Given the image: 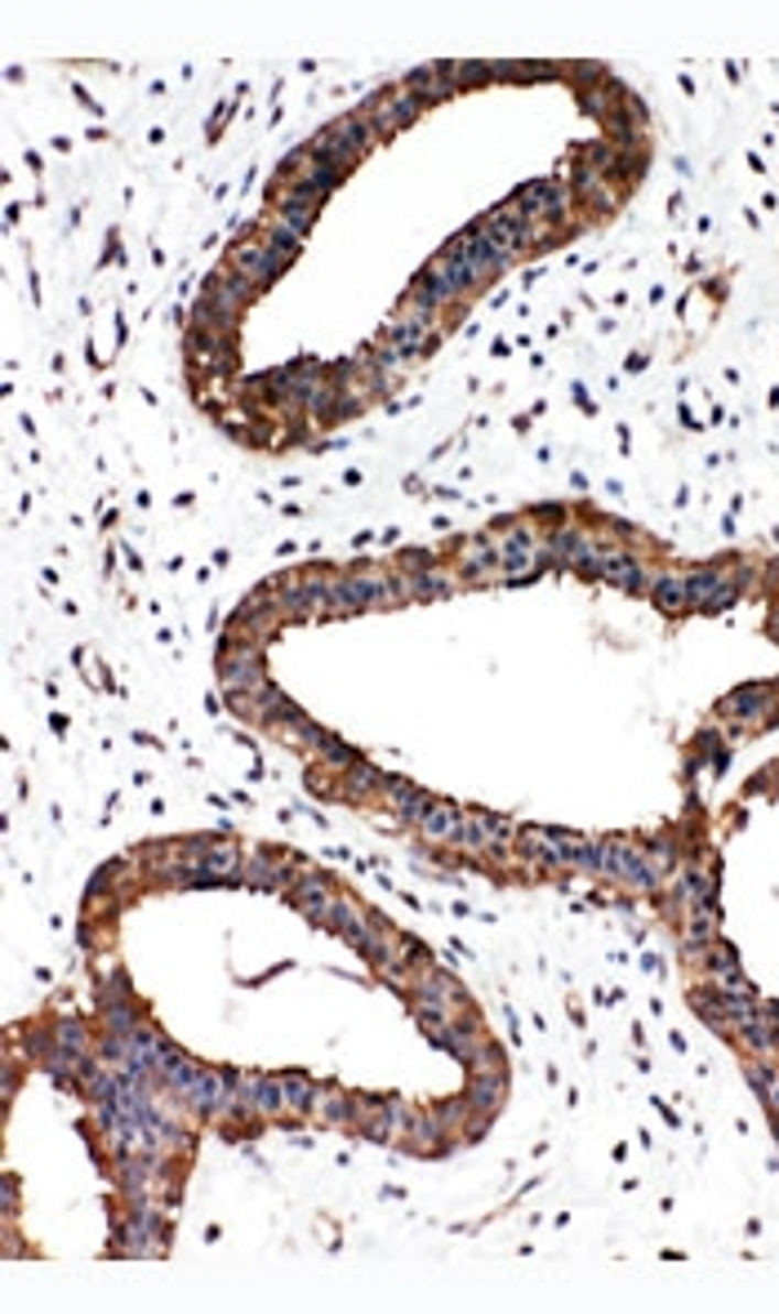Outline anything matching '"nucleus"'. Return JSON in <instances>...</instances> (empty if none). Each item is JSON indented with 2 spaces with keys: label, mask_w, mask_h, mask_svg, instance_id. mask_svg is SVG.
Here are the masks:
<instances>
[{
  "label": "nucleus",
  "mask_w": 779,
  "mask_h": 1314,
  "mask_svg": "<svg viewBox=\"0 0 779 1314\" xmlns=\"http://www.w3.org/2000/svg\"><path fill=\"white\" fill-rule=\"evenodd\" d=\"M375 139H379L375 121H370L366 112H357V117H344V121H334L329 130H321L307 148H312L316 161H334V165H344V170H348Z\"/></svg>",
  "instance_id": "nucleus-1"
},
{
  "label": "nucleus",
  "mask_w": 779,
  "mask_h": 1314,
  "mask_svg": "<svg viewBox=\"0 0 779 1314\" xmlns=\"http://www.w3.org/2000/svg\"><path fill=\"white\" fill-rule=\"evenodd\" d=\"M530 224H534V218H530V214H526V209L512 201V205H499V209H490V214L482 218V224H473V228H477V237H486V241H490L499 255H508V259H512L517 250H526V246H530Z\"/></svg>",
  "instance_id": "nucleus-2"
},
{
  "label": "nucleus",
  "mask_w": 779,
  "mask_h": 1314,
  "mask_svg": "<svg viewBox=\"0 0 779 1314\" xmlns=\"http://www.w3.org/2000/svg\"><path fill=\"white\" fill-rule=\"evenodd\" d=\"M290 263L281 259V255H272L268 246H263V237H250V241H237L232 250H228V272H237V277H246L255 290H268L281 272H285Z\"/></svg>",
  "instance_id": "nucleus-3"
},
{
  "label": "nucleus",
  "mask_w": 779,
  "mask_h": 1314,
  "mask_svg": "<svg viewBox=\"0 0 779 1314\" xmlns=\"http://www.w3.org/2000/svg\"><path fill=\"white\" fill-rule=\"evenodd\" d=\"M610 879L615 883H624L628 892H659V873H654V864H650V855H646V847H637V842H624V838H610Z\"/></svg>",
  "instance_id": "nucleus-4"
},
{
  "label": "nucleus",
  "mask_w": 779,
  "mask_h": 1314,
  "mask_svg": "<svg viewBox=\"0 0 779 1314\" xmlns=\"http://www.w3.org/2000/svg\"><path fill=\"white\" fill-rule=\"evenodd\" d=\"M539 539L530 526H512L504 539H499V575L504 580H534L539 575Z\"/></svg>",
  "instance_id": "nucleus-5"
},
{
  "label": "nucleus",
  "mask_w": 779,
  "mask_h": 1314,
  "mask_svg": "<svg viewBox=\"0 0 779 1314\" xmlns=\"http://www.w3.org/2000/svg\"><path fill=\"white\" fill-rule=\"evenodd\" d=\"M704 976H708L713 990H722V994H757L753 984H748V976H744V967H739V958H735V949L722 936L704 949Z\"/></svg>",
  "instance_id": "nucleus-6"
},
{
  "label": "nucleus",
  "mask_w": 779,
  "mask_h": 1314,
  "mask_svg": "<svg viewBox=\"0 0 779 1314\" xmlns=\"http://www.w3.org/2000/svg\"><path fill=\"white\" fill-rule=\"evenodd\" d=\"M597 580L624 589V593H650V580H646V567L637 562V553L628 549H602V567H597Z\"/></svg>",
  "instance_id": "nucleus-7"
},
{
  "label": "nucleus",
  "mask_w": 779,
  "mask_h": 1314,
  "mask_svg": "<svg viewBox=\"0 0 779 1314\" xmlns=\"http://www.w3.org/2000/svg\"><path fill=\"white\" fill-rule=\"evenodd\" d=\"M517 205L530 214V218H562L566 205H571V187H562L556 179H534L517 192Z\"/></svg>",
  "instance_id": "nucleus-8"
},
{
  "label": "nucleus",
  "mask_w": 779,
  "mask_h": 1314,
  "mask_svg": "<svg viewBox=\"0 0 779 1314\" xmlns=\"http://www.w3.org/2000/svg\"><path fill=\"white\" fill-rule=\"evenodd\" d=\"M686 593H691V606L717 615V611H726V606L739 597V584H731V580L717 575V571H691V575H686Z\"/></svg>",
  "instance_id": "nucleus-9"
},
{
  "label": "nucleus",
  "mask_w": 779,
  "mask_h": 1314,
  "mask_svg": "<svg viewBox=\"0 0 779 1314\" xmlns=\"http://www.w3.org/2000/svg\"><path fill=\"white\" fill-rule=\"evenodd\" d=\"M196 869H201V879L205 883H237L241 879V847L237 842H201V860H196Z\"/></svg>",
  "instance_id": "nucleus-10"
},
{
  "label": "nucleus",
  "mask_w": 779,
  "mask_h": 1314,
  "mask_svg": "<svg viewBox=\"0 0 779 1314\" xmlns=\"http://www.w3.org/2000/svg\"><path fill=\"white\" fill-rule=\"evenodd\" d=\"M228 1091H232V1083H228V1069H201V1078L192 1083V1091H187V1106L201 1114V1119H218L223 1114V1106H228Z\"/></svg>",
  "instance_id": "nucleus-11"
},
{
  "label": "nucleus",
  "mask_w": 779,
  "mask_h": 1314,
  "mask_svg": "<svg viewBox=\"0 0 779 1314\" xmlns=\"http://www.w3.org/2000/svg\"><path fill=\"white\" fill-rule=\"evenodd\" d=\"M312 923H321L325 927V918H329V905H334V887H329V879H321V873H299L294 879V887L285 892Z\"/></svg>",
  "instance_id": "nucleus-12"
},
{
  "label": "nucleus",
  "mask_w": 779,
  "mask_h": 1314,
  "mask_svg": "<svg viewBox=\"0 0 779 1314\" xmlns=\"http://www.w3.org/2000/svg\"><path fill=\"white\" fill-rule=\"evenodd\" d=\"M383 794H388L397 820H401V825H414V829H419V820L428 816V807L436 803V798H428L423 789H414V785L401 780V776H383Z\"/></svg>",
  "instance_id": "nucleus-13"
},
{
  "label": "nucleus",
  "mask_w": 779,
  "mask_h": 1314,
  "mask_svg": "<svg viewBox=\"0 0 779 1314\" xmlns=\"http://www.w3.org/2000/svg\"><path fill=\"white\" fill-rule=\"evenodd\" d=\"M414 1003H436V1008H464V984L451 976V971H441V967H432L423 980H419V990H414Z\"/></svg>",
  "instance_id": "nucleus-14"
},
{
  "label": "nucleus",
  "mask_w": 779,
  "mask_h": 1314,
  "mask_svg": "<svg viewBox=\"0 0 779 1314\" xmlns=\"http://www.w3.org/2000/svg\"><path fill=\"white\" fill-rule=\"evenodd\" d=\"M464 816H468V811H459V803H432L428 816L419 820V833L432 838V842H451V847H455V838H459V829H464Z\"/></svg>",
  "instance_id": "nucleus-15"
},
{
  "label": "nucleus",
  "mask_w": 779,
  "mask_h": 1314,
  "mask_svg": "<svg viewBox=\"0 0 779 1314\" xmlns=\"http://www.w3.org/2000/svg\"><path fill=\"white\" fill-rule=\"evenodd\" d=\"M316 1119H321V1123H329V1128H357V1119H361V1106L348 1097L344 1087H321Z\"/></svg>",
  "instance_id": "nucleus-16"
},
{
  "label": "nucleus",
  "mask_w": 779,
  "mask_h": 1314,
  "mask_svg": "<svg viewBox=\"0 0 779 1314\" xmlns=\"http://www.w3.org/2000/svg\"><path fill=\"white\" fill-rule=\"evenodd\" d=\"M464 1101L477 1114H495L499 1101H504V1069H473V1083L464 1091Z\"/></svg>",
  "instance_id": "nucleus-17"
},
{
  "label": "nucleus",
  "mask_w": 779,
  "mask_h": 1314,
  "mask_svg": "<svg viewBox=\"0 0 779 1314\" xmlns=\"http://www.w3.org/2000/svg\"><path fill=\"white\" fill-rule=\"evenodd\" d=\"M775 687H761V682H753V687H739L731 700H722V713L726 718H744V722H757L770 704H775V696H770Z\"/></svg>",
  "instance_id": "nucleus-18"
},
{
  "label": "nucleus",
  "mask_w": 779,
  "mask_h": 1314,
  "mask_svg": "<svg viewBox=\"0 0 779 1314\" xmlns=\"http://www.w3.org/2000/svg\"><path fill=\"white\" fill-rule=\"evenodd\" d=\"M459 575L464 580H495L499 575V543L495 539L468 543V553L459 558Z\"/></svg>",
  "instance_id": "nucleus-19"
},
{
  "label": "nucleus",
  "mask_w": 779,
  "mask_h": 1314,
  "mask_svg": "<svg viewBox=\"0 0 779 1314\" xmlns=\"http://www.w3.org/2000/svg\"><path fill=\"white\" fill-rule=\"evenodd\" d=\"M281 1083H285V1110L294 1119H312L316 1101H321V1087L307 1074H281Z\"/></svg>",
  "instance_id": "nucleus-20"
},
{
  "label": "nucleus",
  "mask_w": 779,
  "mask_h": 1314,
  "mask_svg": "<svg viewBox=\"0 0 779 1314\" xmlns=\"http://www.w3.org/2000/svg\"><path fill=\"white\" fill-rule=\"evenodd\" d=\"M717 940V905L686 909V954H704Z\"/></svg>",
  "instance_id": "nucleus-21"
},
{
  "label": "nucleus",
  "mask_w": 779,
  "mask_h": 1314,
  "mask_svg": "<svg viewBox=\"0 0 779 1314\" xmlns=\"http://www.w3.org/2000/svg\"><path fill=\"white\" fill-rule=\"evenodd\" d=\"M650 597H654V606H659L663 615H682V611L691 606L686 575H659V580L650 584Z\"/></svg>",
  "instance_id": "nucleus-22"
},
{
  "label": "nucleus",
  "mask_w": 779,
  "mask_h": 1314,
  "mask_svg": "<svg viewBox=\"0 0 779 1314\" xmlns=\"http://www.w3.org/2000/svg\"><path fill=\"white\" fill-rule=\"evenodd\" d=\"M277 224H285V228H294L299 237H307V233H312V224H316V205H312V201H294V196H281V209H277Z\"/></svg>",
  "instance_id": "nucleus-23"
},
{
  "label": "nucleus",
  "mask_w": 779,
  "mask_h": 1314,
  "mask_svg": "<svg viewBox=\"0 0 779 1314\" xmlns=\"http://www.w3.org/2000/svg\"><path fill=\"white\" fill-rule=\"evenodd\" d=\"M54 1038L63 1043V1052H89V1030L80 1016H58L54 1021Z\"/></svg>",
  "instance_id": "nucleus-24"
},
{
  "label": "nucleus",
  "mask_w": 779,
  "mask_h": 1314,
  "mask_svg": "<svg viewBox=\"0 0 779 1314\" xmlns=\"http://www.w3.org/2000/svg\"><path fill=\"white\" fill-rule=\"evenodd\" d=\"M263 246H268L272 255H281L285 263H294V255L303 250V237H299L294 228H285V224H272V228H268V237H263Z\"/></svg>",
  "instance_id": "nucleus-25"
},
{
  "label": "nucleus",
  "mask_w": 779,
  "mask_h": 1314,
  "mask_svg": "<svg viewBox=\"0 0 779 1314\" xmlns=\"http://www.w3.org/2000/svg\"><path fill=\"white\" fill-rule=\"evenodd\" d=\"M370 789H383V776L375 772V766H370V762L348 766V794L357 798V794H370Z\"/></svg>",
  "instance_id": "nucleus-26"
},
{
  "label": "nucleus",
  "mask_w": 779,
  "mask_h": 1314,
  "mask_svg": "<svg viewBox=\"0 0 779 1314\" xmlns=\"http://www.w3.org/2000/svg\"><path fill=\"white\" fill-rule=\"evenodd\" d=\"M584 873L610 879V838H588V864H584Z\"/></svg>",
  "instance_id": "nucleus-27"
}]
</instances>
